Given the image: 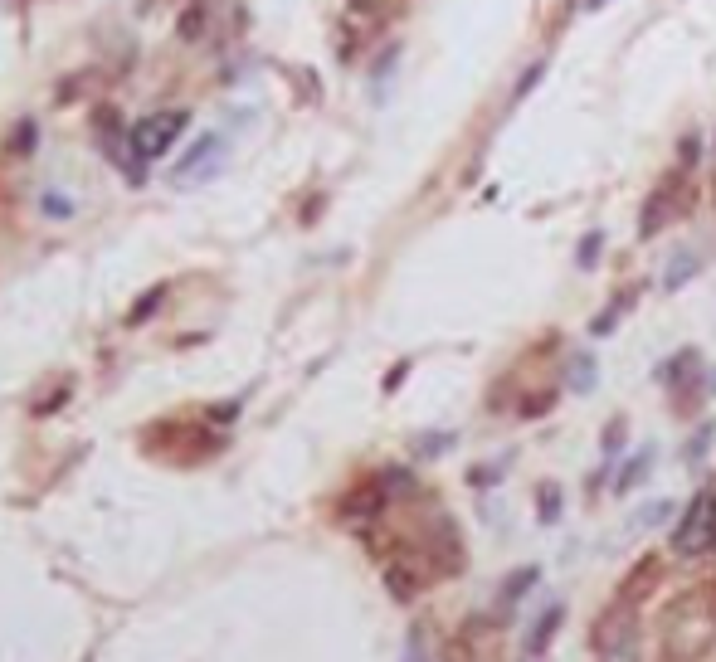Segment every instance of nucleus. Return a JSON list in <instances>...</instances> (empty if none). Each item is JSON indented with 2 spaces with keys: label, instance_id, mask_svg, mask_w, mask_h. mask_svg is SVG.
Returning <instances> with one entry per match:
<instances>
[{
  "label": "nucleus",
  "instance_id": "cd10ccee",
  "mask_svg": "<svg viewBox=\"0 0 716 662\" xmlns=\"http://www.w3.org/2000/svg\"><path fill=\"white\" fill-rule=\"evenodd\" d=\"M697 156H702V142H697V137H687V142H682V171H692V166H697Z\"/></svg>",
  "mask_w": 716,
  "mask_h": 662
},
{
  "label": "nucleus",
  "instance_id": "c756f323",
  "mask_svg": "<svg viewBox=\"0 0 716 662\" xmlns=\"http://www.w3.org/2000/svg\"><path fill=\"white\" fill-rule=\"evenodd\" d=\"M707 390H712V395H716V370H712V375H707Z\"/></svg>",
  "mask_w": 716,
  "mask_h": 662
},
{
  "label": "nucleus",
  "instance_id": "4be33fe9",
  "mask_svg": "<svg viewBox=\"0 0 716 662\" xmlns=\"http://www.w3.org/2000/svg\"><path fill=\"white\" fill-rule=\"evenodd\" d=\"M551 405H556V385H546V390H536L527 400H517V414H522V419H541Z\"/></svg>",
  "mask_w": 716,
  "mask_h": 662
},
{
  "label": "nucleus",
  "instance_id": "4468645a",
  "mask_svg": "<svg viewBox=\"0 0 716 662\" xmlns=\"http://www.w3.org/2000/svg\"><path fill=\"white\" fill-rule=\"evenodd\" d=\"M215 156H220V137H200V142H195V151H190L186 161L176 166V176H181V181H195V176H200V171H205Z\"/></svg>",
  "mask_w": 716,
  "mask_h": 662
},
{
  "label": "nucleus",
  "instance_id": "f257e3e1",
  "mask_svg": "<svg viewBox=\"0 0 716 662\" xmlns=\"http://www.w3.org/2000/svg\"><path fill=\"white\" fill-rule=\"evenodd\" d=\"M716 638L712 589H692L663 614V653L673 662H697Z\"/></svg>",
  "mask_w": 716,
  "mask_h": 662
},
{
  "label": "nucleus",
  "instance_id": "f3484780",
  "mask_svg": "<svg viewBox=\"0 0 716 662\" xmlns=\"http://www.w3.org/2000/svg\"><path fill=\"white\" fill-rule=\"evenodd\" d=\"M673 516V502H643L639 512L629 516V531H653V526H663Z\"/></svg>",
  "mask_w": 716,
  "mask_h": 662
},
{
  "label": "nucleus",
  "instance_id": "6ab92c4d",
  "mask_svg": "<svg viewBox=\"0 0 716 662\" xmlns=\"http://www.w3.org/2000/svg\"><path fill=\"white\" fill-rule=\"evenodd\" d=\"M458 434L453 429H434V434H419L415 439V458H439V453H449Z\"/></svg>",
  "mask_w": 716,
  "mask_h": 662
},
{
  "label": "nucleus",
  "instance_id": "f03ea898",
  "mask_svg": "<svg viewBox=\"0 0 716 662\" xmlns=\"http://www.w3.org/2000/svg\"><path fill=\"white\" fill-rule=\"evenodd\" d=\"M634 643H639V604H629V599L604 604L590 624V648L604 662H624L634 658Z\"/></svg>",
  "mask_w": 716,
  "mask_h": 662
},
{
  "label": "nucleus",
  "instance_id": "b1692460",
  "mask_svg": "<svg viewBox=\"0 0 716 662\" xmlns=\"http://www.w3.org/2000/svg\"><path fill=\"white\" fill-rule=\"evenodd\" d=\"M624 434H629V424H624V419H609V429H604V458H619Z\"/></svg>",
  "mask_w": 716,
  "mask_h": 662
},
{
  "label": "nucleus",
  "instance_id": "423d86ee",
  "mask_svg": "<svg viewBox=\"0 0 716 662\" xmlns=\"http://www.w3.org/2000/svg\"><path fill=\"white\" fill-rule=\"evenodd\" d=\"M663 575H668V565H663V555H643V560H634V570L619 580V594L614 599H629V604H643L653 589L663 585Z\"/></svg>",
  "mask_w": 716,
  "mask_h": 662
},
{
  "label": "nucleus",
  "instance_id": "f8f14e48",
  "mask_svg": "<svg viewBox=\"0 0 716 662\" xmlns=\"http://www.w3.org/2000/svg\"><path fill=\"white\" fill-rule=\"evenodd\" d=\"M697 273H702V258L692 254V249H682V254H673L668 268H663V288H668V293H682Z\"/></svg>",
  "mask_w": 716,
  "mask_h": 662
},
{
  "label": "nucleus",
  "instance_id": "5701e85b",
  "mask_svg": "<svg viewBox=\"0 0 716 662\" xmlns=\"http://www.w3.org/2000/svg\"><path fill=\"white\" fill-rule=\"evenodd\" d=\"M400 662H434L429 658V633L424 628H410V638H405V653H400Z\"/></svg>",
  "mask_w": 716,
  "mask_h": 662
},
{
  "label": "nucleus",
  "instance_id": "a211bd4d",
  "mask_svg": "<svg viewBox=\"0 0 716 662\" xmlns=\"http://www.w3.org/2000/svg\"><path fill=\"white\" fill-rule=\"evenodd\" d=\"M712 439H716V424H712V419H707V424H697V434H692V439H687V448H682V463H687V468H697V463L707 458Z\"/></svg>",
  "mask_w": 716,
  "mask_h": 662
},
{
  "label": "nucleus",
  "instance_id": "0eeeda50",
  "mask_svg": "<svg viewBox=\"0 0 716 662\" xmlns=\"http://www.w3.org/2000/svg\"><path fill=\"white\" fill-rule=\"evenodd\" d=\"M385 502H390L385 482H366V487H356V492L341 502V516H346V521H371V516H376Z\"/></svg>",
  "mask_w": 716,
  "mask_h": 662
},
{
  "label": "nucleus",
  "instance_id": "7c9ffc66",
  "mask_svg": "<svg viewBox=\"0 0 716 662\" xmlns=\"http://www.w3.org/2000/svg\"><path fill=\"white\" fill-rule=\"evenodd\" d=\"M712 619H716V585H712Z\"/></svg>",
  "mask_w": 716,
  "mask_h": 662
},
{
  "label": "nucleus",
  "instance_id": "ddd939ff",
  "mask_svg": "<svg viewBox=\"0 0 716 662\" xmlns=\"http://www.w3.org/2000/svg\"><path fill=\"white\" fill-rule=\"evenodd\" d=\"M648 473H653V443H643L639 453L619 468V482H614V492H634V487H643L648 482Z\"/></svg>",
  "mask_w": 716,
  "mask_h": 662
},
{
  "label": "nucleus",
  "instance_id": "9d476101",
  "mask_svg": "<svg viewBox=\"0 0 716 662\" xmlns=\"http://www.w3.org/2000/svg\"><path fill=\"white\" fill-rule=\"evenodd\" d=\"M702 375V356L692 351V346H682L673 361H663V370H658V380L668 385V390H678V385H687V380H697Z\"/></svg>",
  "mask_w": 716,
  "mask_h": 662
},
{
  "label": "nucleus",
  "instance_id": "6e6552de",
  "mask_svg": "<svg viewBox=\"0 0 716 662\" xmlns=\"http://www.w3.org/2000/svg\"><path fill=\"white\" fill-rule=\"evenodd\" d=\"M536 580H541V565H522V570H512V575L502 580V589H497V619H507Z\"/></svg>",
  "mask_w": 716,
  "mask_h": 662
},
{
  "label": "nucleus",
  "instance_id": "412c9836",
  "mask_svg": "<svg viewBox=\"0 0 716 662\" xmlns=\"http://www.w3.org/2000/svg\"><path fill=\"white\" fill-rule=\"evenodd\" d=\"M546 69H551L546 59H536V64H527V74H522L517 83H512V108H517V103H527V98H531V88H536V83L546 78Z\"/></svg>",
  "mask_w": 716,
  "mask_h": 662
},
{
  "label": "nucleus",
  "instance_id": "20e7f679",
  "mask_svg": "<svg viewBox=\"0 0 716 662\" xmlns=\"http://www.w3.org/2000/svg\"><path fill=\"white\" fill-rule=\"evenodd\" d=\"M186 132V108H166V112H147L127 137H132V151H137V161L147 166L156 156H166V151L176 147V137Z\"/></svg>",
  "mask_w": 716,
  "mask_h": 662
},
{
  "label": "nucleus",
  "instance_id": "c85d7f7f",
  "mask_svg": "<svg viewBox=\"0 0 716 662\" xmlns=\"http://www.w3.org/2000/svg\"><path fill=\"white\" fill-rule=\"evenodd\" d=\"M604 5H614V0H585V10L595 15V10H604Z\"/></svg>",
  "mask_w": 716,
  "mask_h": 662
},
{
  "label": "nucleus",
  "instance_id": "a878e982",
  "mask_svg": "<svg viewBox=\"0 0 716 662\" xmlns=\"http://www.w3.org/2000/svg\"><path fill=\"white\" fill-rule=\"evenodd\" d=\"M161 293H166V288H151V297H142V302L127 312V322H142L147 312H156V307H161Z\"/></svg>",
  "mask_w": 716,
  "mask_h": 662
},
{
  "label": "nucleus",
  "instance_id": "aec40b11",
  "mask_svg": "<svg viewBox=\"0 0 716 662\" xmlns=\"http://www.w3.org/2000/svg\"><path fill=\"white\" fill-rule=\"evenodd\" d=\"M604 254V229H590L580 244H575V268H595Z\"/></svg>",
  "mask_w": 716,
  "mask_h": 662
},
{
  "label": "nucleus",
  "instance_id": "39448f33",
  "mask_svg": "<svg viewBox=\"0 0 716 662\" xmlns=\"http://www.w3.org/2000/svg\"><path fill=\"white\" fill-rule=\"evenodd\" d=\"M678 181H682V171L678 176H668V181L658 185L648 200H643V215H639V239H658L668 224L678 220L682 210H678V200H673V190H678Z\"/></svg>",
  "mask_w": 716,
  "mask_h": 662
},
{
  "label": "nucleus",
  "instance_id": "2eb2a0df",
  "mask_svg": "<svg viewBox=\"0 0 716 662\" xmlns=\"http://www.w3.org/2000/svg\"><path fill=\"white\" fill-rule=\"evenodd\" d=\"M561 512H566L561 487H556V482H541V487H536V521H541V526H556Z\"/></svg>",
  "mask_w": 716,
  "mask_h": 662
},
{
  "label": "nucleus",
  "instance_id": "9b49d317",
  "mask_svg": "<svg viewBox=\"0 0 716 662\" xmlns=\"http://www.w3.org/2000/svg\"><path fill=\"white\" fill-rule=\"evenodd\" d=\"M566 385L575 395H590L595 385H600V361H595V351H575L566 366Z\"/></svg>",
  "mask_w": 716,
  "mask_h": 662
},
{
  "label": "nucleus",
  "instance_id": "dca6fc26",
  "mask_svg": "<svg viewBox=\"0 0 716 662\" xmlns=\"http://www.w3.org/2000/svg\"><path fill=\"white\" fill-rule=\"evenodd\" d=\"M634 302H639V288H634V293H619V297H614V302H609V307L600 312V317L590 322V336H609V331L619 327V317H624Z\"/></svg>",
  "mask_w": 716,
  "mask_h": 662
},
{
  "label": "nucleus",
  "instance_id": "393cba45",
  "mask_svg": "<svg viewBox=\"0 0 716 662\" xmlns=\"http://www.w3.org/2000/svg\"><path fill=\"white\" fill-rule=\"evenodd\" d=\"M444 662H478V653H473V643L458 633V638H449V643H444Z\"/></svg>",
  "mask_w": 716,
  "mask_h": 662
},
{
  "label": "nucleus",
  "instance_id": "7ed1b4c3",
  "mask_svg": "<svg viewBox=\"0 0 716 662\" xmlns=\"http://www.w3.org/2000/svg\"><path fill=\"white\" fill-rule=\"evenodd\" d=\"M716 551V482L702 487L687 507H682L678 526H673V555L678 560H697V555Z\"/></svg>",
  "mask_w": 716,
  "mask_h": 662
},
{
  "label": "nucleus",
  "instance_id": "bb28decb",
  "mask_svg": "<svg viewBox=\"0 0 716 662\" xmlns=\"http://www.w3.org/2000/svg\"><path fill=\"white\" fill-rule=\"evenodd\" d=\"M497 478H502V463H492V468H473V473H468L473 487H488V482H497Z\"/></svg>",
  "mask_w": 716,
  "mask_h": 662
},
{
  "label": "nucleus",
  "instance_id": "1a4fd4ad",
  "mask_svg": "<svg viewBox=\"0 0 716 662\" xmlns=\"http://www.w3.org/2000/svg\"><path fill=\"white\" fill-rule=\"evenodd\" d=\"M561 628H566V604H551V609H546V614L531 624V633H527V653H531V658H541Z\"/></svg>",
  "mask_w": 716,
  "mask_h": 662
}]
</instances>
